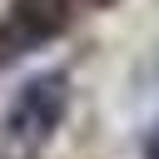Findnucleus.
Returning <instances> with one entry per match:
<instances>
[{"label":"nucleus","instance_id":"obj_2","mask_svg":"<svg viewBox=\"0 0 159 159\" xmlns=\"http://www.w3.org/2000/svg\"><path fill=\"white\" fill-rule=\"evenodd\" d=\"M65 25H70V0H10V10L0 15V70L50 45Z\"/></svg>","mask_w":159,"mask_h":159},{"label":"nucleus","instance_id":"obj_1","mask_svg":"<svg viewBox=\"0 0 159 159\" xmlns=\"http://www.w3.org/2000/svg\"><path fill=\"white\" fill-rule=\"evenodd\" d=\"M65 114H70V75L65 70L30 75L15 89V99H10V109L0 119V154L5 159H35L55 139Z\"/></svg>","mask_w":159,"mask_h":159},{"label":"nucleus","instance_id":"obj_3","mask_svg":"<svg viewBox=\"0 0 159 159\" xmlns=\"http://www.w3.org/2000/svg\"><path fill=\"white\" fill-rule=\"evenodd\" d=\"M144 159H159V119L144 129Z\"/></svg>","mask_w":159,"mask_h":159},{"label":"nucleus","instance_id":"obj_4","mask_svg":"<svg viewBox=\"0 0 159 159\" xmlns=\"http://www.w3.org/2000/svg\"><path fill=\"white\" fill-rule=\"evenodd\" d=\"M84 5H94V10H104V5H114V0H84Z\"/></svg>","mask_w":159,"mask_h":159}]
</instances>
